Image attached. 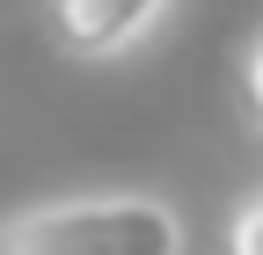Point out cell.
Segmentation results:
<instances>
[{"label": "cell", "instance_id": "277c9868", "mask_svg": "<svg viewBox=\"0 0 263 255\" xmlns=\"http://www.w3.org/2000/svg\"><path fill=\"white\" fill-rule=\"evenodd\" d=\"M241 110H249V124L263 132V37H256L249 58H241Z\"/></svg>", "mask_w": 263, "mask_h": 255}, {"label": "cell", "instance_id": "6da1fadb", "mask_svg": "<svg viewBox=\"0 0 263 255\" xmlns=\"http://www.w3.org/2000/svg\"><path fill=\"white\" fill-rule=\"evenodd\" d=\"M0 255H183V219L161 197H66L0 226Z\"/></svg>", "mask_w": 263, "mask_h": 255}, {"label": "cell", "instance_id": "3957f363", "mask_svg": "<svg viewBox=\"0 0 263 255\" xmlns=\"http://www.w3.org/2000/svg\"><path fill=\"white\" fill-rule=\"evenodd\" d=\"M227 255H263V189L234 204V219H227Z\"/></svg>", "mask_w": 263, "mask_h": 255}, {"label": "cell", "instance_id": "7a4b0ae2", "mask_svg": "<svg viewBox=\"0 0 263 255\" xmlns=\"http://www.w3.org/2000/svg\"><path fill=\"white\" fill-rule=\"evenodd\" d=\"M161 8L168 0H51V29L73 58H117L154 29Z\"/></svg>", "mask_w": 263, "mask_h": 255}]
</instances>
